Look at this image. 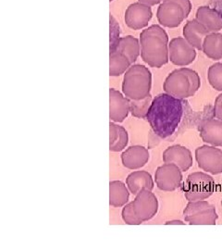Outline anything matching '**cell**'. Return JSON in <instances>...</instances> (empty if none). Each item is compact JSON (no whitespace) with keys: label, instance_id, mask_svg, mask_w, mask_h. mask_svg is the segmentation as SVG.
Returning <instances> with one entry per match:
<instances>
[{"label":"cell","instance_id":"obj_1","mask_svg":"<svg viewBox=\"0 0 222 250\" xmlns=\"http://www.w3.org/2000/svg\"><path fill=\"white\" fill-rule=\"evenodd\" d=\"M182 115V99L165 93L153 99L145 119L155 134L161 138H167L175 133Z\"/></svg>","mask_w":222,"mask_h":250},{"label":"cell","instance_id":"obj_2","mask_svg":"<svg viewBox=\"0 0 222 250\" xmlns=\"http://www.w3.org/2000/svg\"><path fill=\"white\" fill-rule=\"evenodd\" d=\"M139 40L142 60L148 66L161 68L169 62V36L162 27L154 24L142 30Z\"/></svg>","mask_w":222,"mask_h":250},{"label":"cell","instance_id":"obj_3","mask_svg":"<svg viewBox=\"0 0 222 250\" xmlns=\"http://www.w3.org/2000/svg\"><path fill=\"white\" fill-rule=\"evenodd\" d=\"M201 86L198 73L189 68L182 67L170 72L163 84L165 93L179 99L195 96Z\"/></svg>","mask_w":222,"mask_h":250},{"label":"cell","instance_id":"obj_4","mask_svg":"<svg viewBox=\"0 0 222 250\" xmlns=\"http://www.w3.org/2000/svg\"><path fill=\"white\" fill-rule=\"evenodd\" d=\"M152 73L147 67L136 64L132 65L125 72L122 83V92L129 99H145L150 94Z\"/></svg>","mask_w":222,"mask_h":250},{"label":"cell","instance_id":"obj_5","mask_svg":"<svg viewBox=\"0 0 222 250\" xmlns=\"http://www.w3.org/2000/svg\"><path fill=\"white\" fill-rule=\"evenodd\" d=\"M215 186V181L211 175L196 171L188 175L182 186V191L188 201L204 200L212 196Z\"/></svg>","mask_w":222,"mask_h":250},{"label":"cell","instance_id":"obj_6","mask_svg":"<svg viewBox=\"0 0 222 250\" xmlns=\"http://www.w3.org/2000/svg\"><path fill=\"white\" fill-rule=\"evenodd\" d=\"M183 217L191 225H215L219 218L215 206L205 200L189 201L183 210Z\"/></svg>","mask_w":222,"mask_h":250},{"label":"cell","instance_id":"obj_7","mask_svg":"<svg viewBox=\"0 0 222 250\" xmlns=\"http://www.w3.org/2000/svg\"><path fill=\"white\" fill-rule=\"evenodd\" d=\"M198 167L214 175L222 173V150L214 146L204 145L196 149Z\"/></svg>","mask_w":222,"mask_h":250},{"label":"cell","instance_id":"obj_8","mask_svg":"<svg viewBox=\"0 0 222 250\" xmlns=\"http://www.w3.org/2000/svg\"><path fill=\"white\" fill-rule=\"evenodd\" d=\"M134 214L141 223L151 220L159 210L158 198L150 190H142L131 202Z\"/></svg>","mask_w":222,"mask_h":250},{"label":"cell","instance_id":"obj_9","mask_svg":"<svg viewBox=\"0 0 222 250\" xmlns=\"http://www.w3.org/2000/svg\"><path fill=\"white\" fill-rule=\"evenodd\" d=\"M182 170L177 165L165 163L159 167L155 173V181L159 189L166 192L174 191L182 186Z\"/></svg>","mask_w":222,"mask_h":250},{"label":"cell","instance_id":"obj_10","mask_svg":"<svg viewBox=\"0 0 222 250\" xmlns=\"http://www.w3.org/2000/svg\"><path fill=\"white\" fill-rule=\"evenodd\" d=\"M169 57L170 62L183 67L195 62L196 49L187 42L184 37H175L169 42Z\"/></svg>","mask_w":222,"mask_h":250},{"label":"cell","instance_id":"obj_11","mask_svg":"<svg viewBox=\"0 0 222 250\" xmlns=\"http://www.w3.org/2000/svg\"><path fill=\"white\" fill-rule=\"evenodd\" d=\"M157 18L160 25L168 28H176L186 19L182 7L175 0H164L160 4Z\"/></svg>","mask_w":222,"mask_h":250},{"label":"cell","instance_id":"obj_12","mask_svg":"<svg viewBox=\"0 0 222 250\" xmlns=\"http://www.w3.org/2000/svg\"><path fill=\"white\" fill-rule=\"evenodd\" d=\"M153 12L151 7L141 2L131 4L125 11V23L133 30H140L148 25Z\"/></svg>","mask_w":222,"mask_h":250},{"label":"cell","instance_id":"obj_13","mask_svg":"<svg viewBox=\"0 0 222 250\" xmlns=\"http://www.w3.org/2000/svg\"><path fill=\"white\" fill-rule=\"evenodd\" d=\"M131 112V99L114 88L109 89V118L114 123H122Z\"/></svg>","mask_w":222,"mask_h":250},{"label":"cell","instance_id":"obj_14","mask_svg":"<svg viewBox=\"0 0 222 250\" xmlns=\"http://www.w3.org/2000/svg\"><path fill=\"white\" fill-rule=\"evenodd\" d=\"M163 161L164 163L175 164L182 171H187L193 166V156L185 146L175 145L163 152Z\"/></svg>","mask_w":222,"mask_h":250},{"label":"cell","instance_id":"obj_15","mask_svg":"<svg viewBox=\"0 0 222 250\" xmlns=\"http://www.w3.org/2000/svg\"><path fill=\"white\" fill-rule=\"evenodd\" d=\"M149 151L142 146H132L121 154V161L125 168L138 170L149 161Z\"/></svg>","mask_w":222,"mask_h":250},{"label":"cell","instance_id":"obj_16","mask_svg":"<svg viewBox=\"0 0 222 250\" xmlns=\"http://www.w3.org/2000/svg\"><path fill=\"white\" fill-rule=\"evenodd\" d=\"M199 133L204 143L214 146H222V121L221 120H204L199 126Z\"/></svg>","mask_w":222,"mask_h":250},{"label":"cell","instance_id":"obj_17","mask_svg":"<svg viewBox=\"0 0 222 250\" xmlns=\"http://www.w3.org/2000/svg\"><path fill=\"white\" fill-rule=\"evenodd\" d=\"M210 33L196 19L189 21L183 27V37L197 50H203L204 39Z\"/></svg>","mask_w":222,"mask_h":250},{"label":"cell","instance_id":"obj_18","mask_svg":"<svg viewBox=\"0 0 222 250\" xmlns=\"http://www.w3.org/2000/svg\"><path fill=\"white\" fill-rule=\"evenodd\" d=\"M196 20L209 33H219L222 30V15L216 9L204 6L200 7L196 10Z\"/></svg>","mask_w":222,"mask_h":250},{"label":"cell","instance_id":"obj_19","mask_svg":"<svg viewBox=\"0 0 222 250\" xmlns=\"http://www.w3.org/2000/svg\"><path fill=\"white\" fill-rule=\"evenodd\" d=\"M126 185L134 196L139 194L142 190L152 191L155 186L151 174L145 170H136L129 174L126 179Z\"/></svg>","mask_w":222,"mask_h":250},{"label":"cell","instance_id":"obj_20","mask_svg":"<svg viewBox=\"0 0 222 250\" xmlns=\"http://www.w3.org/2000/svg\"><path fill=\"white\" fill-rule=\"evenodd\" d=\"M112 51H120L124 54L125 56L130 60L132 64L135 62L141 53V45L140 40L132 36L121 37L115 48Z\"/></svg>","mask_w":222,"mask_h":250},{"label":"cell","instance_id":"obj_21","mask_svg":"<svg viewBox=\"0 0 222 250\" xmlns=\"http://www.w3.org/2000/svg\"><path fill=\"white\" fill-rule=\"evenodd\" d=\"M129 142L128 133L124 127L116 125L115 123L109 124V150L111 152H120L123 150Z\"/></svg>","mask_w":222,"mask_h":250},{"label":"cell","instance_id":"obj_22","mask_svg":"<svg viewBox=\"0 0 222 250\" xmlns=\"http://www.w3.org/2000/svg\"><path fill=\"white\" fill-rule=\"evenodd\" d=\"M124 183L121 181H112L109 183V205L121 208L127 204L130 192Z\"/></svg>","mask_w":222,"mask_h":250},{"label":"cell","instance_id":"obj_23","mask_svg":"<svg viewBox=\"0 0 222 250\" xmlns=\"http://www.w3.org/2000/svg\"><path fill=\"white\" fill-rule=\"evenodd\" d=\"M203 52L214 61L222 59V34L210 33L205 37L203 44Z\"/></svg>","mask_w":222,"mask_h":250},{"label":"cell","instance_id":"obj_24","mask_svg":"<svg viewBox=\"0 0 222 250\" xmlns=\"http://www.w3.org/2000/svg\"><path fill=\"white\" fill-rule=\"evenodd\" d=\"M133 64L124 54L120 51L109 52V75L120 76L124 74Z\"/></svg>","mask_w":222,"mask_h":250},{"label":"cell","instance_id":"obj_25","mask_svg":"<svg viewBox=\"0 0 222 250\" xmlns=\"http://www.w3.org/2000/svg\"><path fill=\"white\" fill-rule=\"evenodd\" d=\"M152 96L149 95L145 99L133 100L131 99V113L135 118L145 119L152 104Z\"/></svg>","mask_w":222,"mask_h":250},{"label":"cell","instance_id":"obj_26","mask_svg":"<svg viewBox=\"0 0 222 250\" xmlns=\"http://www.w3.org/2000/svg\"><path fill=\"white\" fill-rule=\"evenodd\" d=\"M207 78L214 89L222 92V63H215L209 67Z\"/></svg>","mask_w":222,"mask_h":250},{"label":"cell","instance_id":"obj_27","mask_svg":"<svg viewBox=\"0 0 222 250\" xmlns=\"http://www.w3.org/2000/svg\"><path fill=\"white\" fill-rule=\"evenodd\" d=\"M109 25H110V46L109 51L113 50L115 48L116 45L118 44L120 40V25L118 24L115 18L110 14L109 16Z\"/></svg>","mask_w":222,"mask_h":250},{"label":"cell","instance_id":"obj_28","mask_svg":"<svg viewBox=\"0 0 222 250\" xmlns=\"http://www.w3.org/2000/svg\"><path fill=\"white\" fill-rule=\"evenodd\" d=\"M121 216H122V220L129 225H140L142 224L138 220L136 215L134 214V211H133L131 203L126 204L124 206V208L122 209V212H121Z\"/></svg>","mask_w":222,"mask_h":250},{"label":"cell","instance_id":"obj_29","mask_svg":"<svg viewBox=\"0 0 222 250\" xmlns=\"http://www.w3.org/2000/svg\"><path fill=\"white\" fill-rule=\"evenodd\" d=\"M213 111L215 118L222 121V93L215 100Z\"/></svg>","mask_w":222,"mask_h":250},{"label":"cell","instance_id":"obj_30","mask_svg":"<svg viewBox=\"0 0 222 250\" xmlns=\"http://www.w3.org/2000/svg\"><path fill=\"white\" fill-rule=\"evenodd\" d=\"M176 2H178L184 10L185 12V16L188 17L189 14L191 13V10H192V3L190 0H175Z\"/></svg>","mask_w":222,"mask_h":250},{"label":"cell","instance_id":"obj_31","mask_svg":"<svg viewBox=\"0 0 222 250\" xmlns=\"http://www.w3.org/2000/svg\"><path fill=\"white\" fill-rule=\"evenodd\" d=\"M162 1H164V0H138V2H141L142 4H145L150 7L160 4Z\"/></svg>","mask_w":222,"mask_h":250},{"label":"cell","instance_id":"obj_32","mask_svg":"<svg viewBox=\"0 0 222 250\" xmlns=\"http://www.w3.org/2000/svg\"><path fill=\"white\" fill-rule=\"evenodd\" d=\"M166 224H184L182 221H171V222H168Z\"/></svg>","mask_w":222,"mask_h":250},{"label":"cell","instance_id":"obj_33","mask_svg":"<svg viewBox=\"0 0 222 250\" xmlns=\"http://www.w3.org/2000/svg\"><path fill=\"white\" fill-rule=\"evenodd\" d=\"M109 1H110V2H111V1H113V0H109Z\"/></svg>","mask_w":222,"mask_h":250},{"label":"cell","instance_id":"obj_34","mask_svg":"<svg viewBox=\"0 0 222 250\" xmlns=\"http://www.w3.org/2000/svg\"></svg>","mask_w":222,"mask_h":250}]
</instances>
